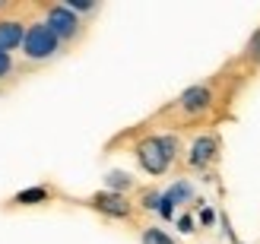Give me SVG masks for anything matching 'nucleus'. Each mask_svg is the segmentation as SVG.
I'll return each mask as SVG.
<instances>
[{
  "label": "nucleus",
  "mask_w": 260,
  "mask_h": 244,
  "mask_svg": "<svg viewBox=\"0 0 260 244\" xmlns=\"http://www.w3.org/2000/svg\"><path fill=\"white\" fill-rule=\"evenodd\" d=\"M175 156H178V136L172 133H155L137 143V162L146 175H165L172 168Z\"/></svg>",
  "instance_id": "obj_1"
},
{
  "label": "nucleus",
  "mask_w": 260,
  "mask_h": 244,
  "mask_svg": "<svg viewBox=\"0 0 260 244\" xmlns=\"http://www.w3.org/2000/svg\"><path fill=\"white\" fill-rule=\"evenodd\" d=\"M22 54L32 63L54 60L60 54V42H57V35L51 32L45 22H29L25 25V35H22Z\"/></svg>",
  "instance_id": "obj_2"
},
{
  "label": "nucleus",
  "mask_w": 260,
  "mask_h": 244,
  "mask_svg": "<svg viewBox=\"0 0 260 244\" xmlns=\"http://www.w3.org/2000/svg\"><path fill=\"white\" fill-rule=\"evenodd\" d=\"M42 22L57 35V42H60V45L76 42V38H80V32H83V19L76 16V13H70L63 4L48 7V13H45V19H42Z\"/></svg>",
  "instance_id": "obj_3"
},
{
  "label": "nucleus",
  "mask_w": 260,
  "mask_h": 244,
  "mask_svg": "<svg viewBox=\"0 0 260 244\" xmlns=\"http://www.w3.org/2000/svg\"><path fill=\"white\" fill-rule=\"evenodd\" d=\"M178 108H181V114H187V118H200V114H206L213 108V89L206 83L184 89V92L178 95Z\"/></svg>",
  "instance_id": "obj_4"
},
{
  "label": "nucleus",
  "mask_w": 260,
  "mask_h": 244,
  "mask_svg": "<svg viewBox=\"0 0 260 244\" xmlns=\"http://www.w3.org/2000/svg\"><path fill=\"white\" fill-rule=\"evenodd\" d=\"M216 152H219V140L213 133H203L197 136L190 143V152H187V165L190 168H206L213 159H216Z\"/></svg>",
  "instance_id": "obj_5"
},
{
  "label": "nucleus",
  "mask_w": 260,
  "mask_h": 244,
  "mask_svg": "<svg viewBox=\"0 0 260 244\" xmlns=\"http://www.w3.org/2000/svg\"><path fill=\"white\" fill-rule=\"evenodd\" d=\"M89 203H92V206H95L99 213L114 216V219H127V216L134 213L130 200H127V197H121V194H111V190H102V194H95Z\"/></svg>",
  "instance_id": "obj_6"
},
{
  "label": "nucleus",
  "mask_w": 260,
  "mask_h": 244,
  "mask_svg": "<svg viewBox=\"0 0 260 244\" xmlns=\"http://www.w3.org/2000/svg\"><path fill=\"white\" fill-rule=\"evenodd\" d=\"M190 197H193V184H190V181H178V184H172V187L162 194L159 213H162V216H172L175 206H184V203H190Z\"/></svg>",
  "instance_id": "obj_7"
},
{
  "label": "nucleus",
  "mask_w": 260,
  "mask_h": 244,
  "mask_svg": "<svg viewBox=\"0 0 260 244\" xmlns=\"http://www.w3.org/2000/svg\"><path fill=\"white\" fill-rule=\"evenodd\" d=\"M22 35H25V22L22 19H10V16H4L0 19V51H16V48H22Z\"/></svg>",
  "instance_id": "obj_8"
},
{
  "label": "nucleus",
  "mask_w": 260,
  "mask_h": 244,
  "mask_svg": "<svg viewBox=\"0 0 260 244\" xmlns=\"http://www.w3.org/2000/svg\"><path fill=\"white\" fill-rule=\"evenodd\" d=\"M105 184H108V190H111V194H127V190L130 187H134V178H130L127 171H108L105 175Z\"/></svg>",
  "instance_id": "obj_9"
},
{
  "label": "nucleus",
  "mask_w": 260,
  "mask_h": 244,
  "mask_svg": "<svg viewBox=\"0 0 260 244\" xmlns=\"http://www.w3.org/2000/svg\"><path fill=\"white\" fill-rule=\"evenodd\" d=\"M140 241H143V244H175V238H172V235H165V228H155V225L143 228Z\"/></svg>",
  "instance_id": "obj_10"
},
{
  "label": "nucleus",
  "mask_w": 260,
  "mask_h": 244,
  "mask_svg": "<svg viewBox=\"0 0 260 244\" xmlns=\"http://www.w3.org/2000/svg\"><path fill=\"white\" fill-rule=\"evenodd\" d=\"M63 7H67L70 13H76V16H89V13H95L99 10V4H95V0H67V4H63Z\"/></svg>",
  "instance_id": "obj_11"
},
{
  "label": "nucleus",
  "mask_w": 260,
  "mask_h": 244,
  "mask_svg": "<svg viewBox=\"0 0 260 244\" xmlns=\"http://www.w3.org/2000/svg\"><path fill=\"white\" fill-rule=\"evenodd\" d=\"M45 197H48V190H45V187H32V190H25V194H19L16 203H19V206H29V203L45 200Z\"/></svg>",
  "instance_id": "obj_12"
},
{
  "label": "nucleus",
  "mask_w": 260,
  "mask_h": 244,
  "mask_svg": "<svg viewBox=\"0 0 260 244\" xmlns=\"http://www.w3.org/2000/svg\"><path fill=\"white\" fill-rule=\"evenodd\" d=\"M10 73H13V57L7 54V51H0V80H7Z\"/></svg>",
  "instance_id": "obj_13"
},
{
  "label": "nucleus",
  "mask_w": 260,
  "mask_h": 244,
  "mask_svg": "<svg viewBox=\"0 0 260 244\" xmlns=\"http://www.w3.org/2000/svg\"><path fill=\"white\" fill-rule=\"evenodd\" d=\"M248 57L260 63V32H257V35L251 38V45H248Z\"/></svg>",
  "instance_id": "obj_14"
},
{
  "label": "nucleus",
  "mask_w": 260,
  "mask_h": 244,
  "mask_svg": "<svg viewBox=\"0 0 260 244\" xmlns=\"http://www.w3.org/2000/svg\"><path fill=\"white\" fill-rule=\"evenodd\" d=\"M4 7H7V0H0V10H4Z\"/></svg>",
  "instance_id": "obj_15"
}]
</instances>
